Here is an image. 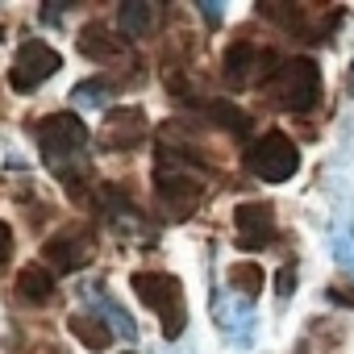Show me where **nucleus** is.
<instances>
[{
  "mask_svg": "<svg viewBox=\"0 0 354 354\" xmlns=\"http://www.w3.org/2000/svg\"><path fill=\"white\" fill-rule=\"evenodd\" d=\"M117 21H121L125 38H150L158 30V5H150V0H125L117 9Z\"/></svg>",
  "mask_w": 354,
  "mask_h": 354,
  "instance_id": "nucleus-14",
  "label": "nucleus"
},
{
  "mask_svg": "<svg viewBox=\"0 0 354 354\" xmlns=\"http://www.w3.org/2000/svg\"><path fill=\"white\" fill-rule=\"evenodd\" d=\"M279 67L275 50L271 46H259V42H234L225 50V63H221V75L230 88H263L271 80V71Z\"/></svg>",
  "mask_w": 354,
  "mask_h": 354,
  "instance_id": "nucleus-5",
  "label": "nucleus"
},
{
  "mask_svg": "<svg viewBox=\"0 0 354 354\" xmlns=\"http://www.w3.org/2000/svg\"><path fill=\"white\" fill-rule=\"evenodd\" d=\"M75 46H80V55H88L92 63H113V59L125 55V42H121L117 34H109L104 26H84Z\"/></svg>",
  "mask_w": 354,
  "mask_h": 354,
  "instance_id": "nucleus-15",
  "label": "nucleus"
},
{
  "mask_svg": "<svg viewBox=\"0 0 354 354\" xmlns=\"http://www.w3.org/2000/svg\"><path fill=\"white\" fill-rule=\"evenodd\" d=\"M59 67H63L59 50H55V46H46V42H38V38H30V42H21V46H17V55H13L9 88L26 96V92L42 88L50 75H59Z\"/></svg>",
  "mask_w": 354,
  "mask_h": 354,
  "instance_id": "nucleus-6",
  "label": "nucleus"
},
{
  "mask_svg": "<svg viewBox=\"0 0 354 354\" xmlns=\"http://www.w3.org/2000/svg\"><path fill=\"white\" fill-rule=\"evenodd\" d=\"M9 259H13V230H9V221H0V271H5Z\"/></svg>",
  "mask_w": 354,
  "mask_h": 354,
  "instance_id": "nucleus-22",
  "label": "nucleus"
},
{
  "mask_svg": "<svg viewBox=\"0 0 354 354\" xmlns=\"http://www.w3.org/2000/svg\"><path fill=\"white\" fill-rule=\"evenodd\" d=\"M196 13L209 21V30H217V26H221V17H225V5H213V0H209V5H196Z\"/></svg>",
  "mask_w": 354,
  "mask_h": 354,
  "instance_id": "nucleus-23",
  "label": "nucleus"
},
{
  "mask_svg": "<svg viewBox=\"0 0 354 354\" xmlns=\"http://www.w3.org/2000/svg\"><path fill=\"white\" fill-rule=\"evenodd\" d=\"M154 188H158V205L167 221H188L205 205V184L180 167V158H171V167L167 162L154 167Z\"/></svg>",
  "mask_w": 354,
  "mask_h": 354,
  "instance_id": "nucleus-3",
  "label": "nucleus"
},
{
  "mask_svg": "<svg viewBox=\"0 0 354 354\" xmlns=\"http://www.w3.org/2000/svg\"><path fill=\"white\" fill-rule=\"evenodd\" d=\"M275 283H279V296H292V288H296V267L288 263V267L279 271V279H275Z\"/></svg>",
  "mask_w": 354,
  "mask_h": 354,
  "instance_id": "nucleus-24",
  "label": "nucleus"
},
{
  "mask_svg": "<svg viewBox=\"0 0 354 354\" xmlns=\"http://www.w3.org/2000/svg\"><path fill=\"white\" fill-rule=\"evenodd\" d=\"M100 288H104V283H88V288H84V296H88V300L96 304L100 321H104V325H109L113 333H121L125 342H138V325L129 321V313H125V308H121V304H117V300H113L109 292H100Z\"/></svg>",
  "mask_w": 354,
  "mask_h": 354,
  "instance_id": "nucleus-12",
  "label": "nucleus"
},
{
  "mask_svg": "<svg viewBox=\"0 0 354 354\" xmlns=\"http://www.w3.org/2000/svg\"><path fill=\"white\" fill-rule=\"evenodd\" d=\"M42 254L50 259L55 271H84V267L96 259V238H92L88 230H67V234L50 238Z\"/></svg>",
  "mask_w": 354,
  "mask_h": 354,
  "instance_id": "nucleus-9",
  "label": "nucleus"
},
{
  "mask_svg": "<svg viewBox=\"0 0 354 354\" xmlns=\"http://www.w3.org/2000/svg\"><path fill=\"white\" fill-rule=\"evenodd\" d=\"M337 342H342V325L333 329L329 321H313L308 333L300 337V354H329Z\"/></svg>",
  "mask_w": 354,
  "mask_h": 354,
  "instance_id": "nucleus-20",
  "label": "nucleus"
},
{
  "mask_svg": "<svg viewBox=\"0 0 354 354\" xmlns=\"http://www.w3.org/2000/svg\"><path fill=\"white\" fill-rule=\"evenodd\" d=\"M146 138V117L142 109H109L100 125V146L104 150H133Z\"/></svg>",
  "mask_w": 354,
  "mask_h": 354,
  "instance_id": "nucleus-10",
  "label": "nucleus"
},
{
  "mask_svg": "<svg viewBox=\"0 0 354 354\" xmlns=\"http://www.w3.org/2000/svg\"><path fill=\"white\" fill-rule=\"evenodd\" d=\"M246 167H250V175H259L263 184H283V180H292V175L300 171V150H296V142L288 133L271 129L246 150Z\"/></svg>",
  "mask_w": 354,
  "mask_h": 354,
  "instance_id": "nucleus-4",
  "label": "nucleus"
},
{
  "mask_svg": "<svg viewBox=\"0 0 354 354\" xmlns=\"http://www.w3.org/2000/svg\"><path fill=\"white\" fill-rule=\"evenodd\" d=\"M329 250L354 275V209H350L346 192H342V213H333V221H329Z\"/></svg>",
  "mask_w": 354,
  "mask_h": 354,
  "instance_id": "nucleus-11",
  "label": "nucleus"
},
{
  "mask_svg": "<svg viewBox=\"0 0 354 354\" xmlns=\"http://www.w3.org/2000/svg\"><path fill=\"white\" fill-rule=\"evenodd\" d=\"M267 96H271V104L283 109V113H308V109L321 100V67H317L308 55L279 63V67L271 71V80H267Z\"/></svg>",
  "mask_w": 354,
  "mask_h": 354,
  "instance_id": "nucleus-2",
  "label": "nucleus"
},
{
  "mask_svg": "<svg viewBox=\"0 0 354 354\" xmlns=\"http://www.w3.org/2000/svg\"><path fill=\"white\" fill-rule=\"evenodd\" d=\"M201 113H205L209 121H217L221 129H230V133H246V129H250V117H246L234 100H205Z\"/></svg>",
  "mask_w": 354,
  "mask_h": 354,
  "instance_id": "nucleus-18",
  "label": "nucleus"
},
{
  "mask_svg": "<svg viewBox=\"0 0 354 354\" xmlns=\"http://www.w3.org/2000/svg\"><path fill=\"white\" fill-rule=\"evenodd\" d=\"M133 296L146 304V308H154L158 313V321H162V337H180L184 333V325H188V300H184V288H180V279L175 275H167V271H133Z\"/></svg>",
  "mask_w": 354,
  "mask_h": 354,
  "instance_id": "nucleus-1",
  "label": "nucleus"
},
{
  "mask_svg": "<svg viewBox=\"0 0 354 354\" xmlns=\"http://www.w3.org/2000/svg\"><path fill=\"white\" fill-rule=\"evenodd\" d=\"M34 138H38L46 162H55V158H67V154H80V150H84L88 125H84L75 113H50V117L34 121Z\"/></svg>",
  "mask_w": 354,
  "mask_h": 354,
  "instance_id": "nucleus-7",
  "label": "nucleus"
},
{
  "mask_svg": "<svg viewBox=\"0 0 354 354\" xmlns=\"http://www.w3.org/2000/svg\"><path fill=\"white\" fill-rule=\"evenodd\" d=\"M234 234H238V246L242 250H263L275 234V209L267 201H246L238 205L234 213Z\"/></svg>",
  "mask_w": 354,
  "mask_h": 354,
  "instance_id": "nucleus-8",
  "label": "nucleus"
},
{
  "mask_svg": "<svg viewBox=\"0 0 354 354\" xmlns=\"http://www.w3.org/2000/svg\"><path fill=\"white\" fill-rule=\"evenodd\" d=\"M17 296H21L26 304H50V300H55V275H50V267H38V263L21 267V275H17Z\"/></svg>",
  "mask_w": 354,
  "mask_h": 354,
  "instance_id": "nucleus-16",
  "label": "nucleus"
},
{
  "mask_svg": "<svg viewBox=\"0 0 354 354\" xmlns=\"http://www.w3.org/2000/svg\"><path fill=\"white\" fill-rule=\"evenodd\" d=\"M113 84H104V80H84L71 96H75V104H92V109H104L109 100H113Z\"/></svg>",
  "mask_w": 354,
  "mask_h": 354,
  "instance_id": "nucleus-21",
  "label": "nucleus"
},
{
  "mask_svg": "<svg viewBox=\"0 0 354 354\" xmlns=\"http://www.w3.org/2000/svg\"><path fill=\"white\" fill-rule=\"evenodd\" d=\"M67 329H71V337H80L88 350H109V342H113V329H109L100 317H88V313H75V317L67 321Z\"/></svg>",
  "mask_w": 354,
  "mask_h": 354,
  "instance_id": "nucleus-17",
  "label": "nucleus"
},
{
  "mask_svg": "<svg viewBox=\"0 0 354 354\" xmlns=\"http://www.w3.org/2000/svg\"><path fill=\"white\" fill-rule=\"evenodd\" d=\"M263 283H267V271H263L259 263H234V267H230V288H234V296L242 292V296L250 300V296L263 292Z\"/></svg>",
  "mask_w": 354,
  "mask_h": 354,
  "instance_id": "nucleus-19",
  "label": "nucleus"
},
{
  "mask_svg": "<svg viewBox=\"0 0 354 354\" xmlns=\"http://www.w3.org/2000/svg\"><path fill=\"white\" fill-rule=\"evenodd\" d=\"M213 308H217V325H221V333H225L230 342H238V346H250V333H254V308H250V300L238 304V296H234L230 308H225L221 300H217Z\"/></svg>",
  "mask_w": 354,
  "mask_h": 354,
  "instance_id": "nucleus-13",
  "label": "nucleus"
}]
</instances>
